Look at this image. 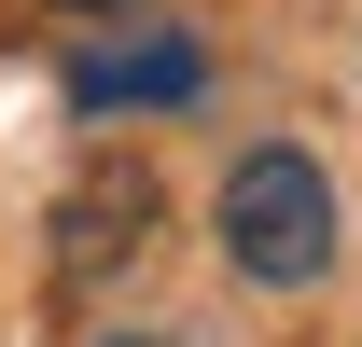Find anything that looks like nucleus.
<instances>
[{
	"mask_svg": "<svg viewBox=\"0 0 362 347\" xmlns=\"http://www.w3.org/2000/svg\"><path fill=\"white\" fill-rule=\"evenodd\" d=\"M223 264L251 292H307L320 264H334V181H320V153H293V139L237 153V181H223Z\"/></svg>",
	"mask_w": 362,
	"mask_h": 347,
	"instance_id": "obj_1",
	"label": "nucleus"
},
{
	"mask_svg": "<svg viewBox=\"0 0 362 347\" xmlns=\"http://www.w3.org/2000/svg\"><path fill=\"white\" fill-rule=\"evenodd\" d=\"M209 42L195 28H139V42H70V111H195Z\"/></svg>",
	"mask_w": 362,
	"mask_h": 347,
	"instance_id": "obj_2",
	"label": "nucleus"
},
{
	"mask_svg": "<svg viewBox=\"0 0 362 347\" xmlns=\"http://www.w3.org/2000/svg\"><path fill=\"white\" fill-rule=\"evenodd\" d=\"M112 236H153V181H98L84 209H70V278H98V264H112Z\"/></svg>",
	"mask_w": 362,
	"mask_h": 347,
	"instance_id": "obj_3",
	"label": "nucleus"
},
{
	"mask_svg": "<svg viewBox=\"0 0 362 347\" xmlns=\"http://www.w3.org/2000/svg\"><path fill=\"white\" fill-rule=\"evenodd\" d=\"M126 347H139V334H126Z\"/></svg>",
	"mask_w": 362,
	"mask_h": 347,
	"instance_id": "obj_4",
	"label": "nucleus"
}]
</instances>
